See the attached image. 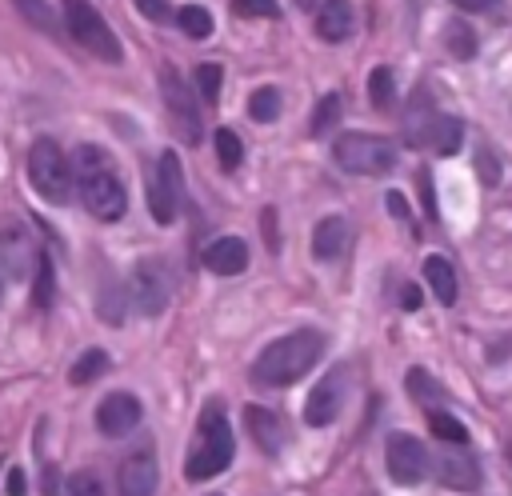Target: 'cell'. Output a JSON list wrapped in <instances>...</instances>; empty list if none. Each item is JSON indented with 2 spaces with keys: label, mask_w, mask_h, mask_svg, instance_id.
Instances as JSON below:
<instances>
[{
  "label": "cell",
  "mask_w": 512,
  "mask_h": 496,
  "mask_svg": "<svg viewBox=\"0 0 512 496\" xmlns=\"http://www.w3.org/2000/svg\"><path fill=\"white\" fill-rule=\"evenodd\" d=\"M72 172H76L80 204H84L96 220L112 224V220L124 216V208H128V192H124V184H120V176H116V168H112V160H108L104 148H96V144H80L76 156H72Z\"/></svg>",
  "instance_id": "obj_2"
},
{
  "label": "cell",
  "mask_w": 512,
  "mask_h": 496,
  "mask_svg": "<svg viewBox=\"0 0 512 496\" xmlns=\"http://www.w3.org/2000/svg\"><path fill=\"white\" fill-rule=\"evenodd\" d=\"M16 4V12L32 24V28H40V32H56V16H52V8L44 4V0H12Z\"/></svg>",
  "instance_id": "obj_33"
},
{
  "label": "cell",
  "mask_w": 512,
  "mask_h": 496,
  "mask_svg": "<svg viewBox=\"0 0 512 496\" xmlns=\"http://www.w3.org/2000/svg\"><path fill=\"white\" fill-rule=\"evenodd\" d=\"M28 480H24V468H8V480H4V492L8 496H24Z\"/></svg>",
  "instance_id": "obj_37"
},
{
  "label": "cell",
  "mask_w": 512,
  "mask_h": 496,
  "mask_svg": "<svg viewBox=\"0 0 512 496\" xmlns=\"http://www.w3.org/2000/svg\"><path fill=\"white\" fill-rule=\"evenodd\" d=\"M244 424H248V432H252V440H256V448H260L264 456H276V452L288 444V428H284V420H280L272 408L248 404V408H244Z\"/></svg>",
  "instance_id": "obj_16"
},
{
  "label": "cell",
  "mask_w": 512,
  "mask_h": 496,
  "mask_svg": "<svg viewBox=\"0 0 512 496\" xmlns=\"http://www.w3.org/2000/svg\"><path fill=\"white\" fill-rule=\"evenodd\" d=\"M476 164H480V180H484V184H496V180H500V160H492L488 148L476 152Z\"/></svg>",
  "instance_id": "obj_36"
},
{
  "label": "cell",
  "mask_w": 512,
  "mask_h": 496,
  "mask_svg": "<svg viewBox=\"0 0 512 496\" xmlns=\"http://www.w3.org/2000/svg\"><path fill=\"white\" fill-rule=\"evenodd\" d=\"M400 308H404V312H416V308H420V288H416V284H404V288H400Z\"/></svg>",
  "instance_id": "obj_39"
},
{
  "label": "cell",
  "mask_w": 512,
  "mask_h": 496,
  "mask_svg": "<svg viewBox=\"0 0 512 496\" xmlns=\"http://www.w3.org/2000/svg\"><path fill=\"white\" fill-rule=\"evenodd\" d=\"M456 8H464V12H488V8H496L500 0H452Z\"/></svg>",
  "instance_id": "obj_40"
},
{
  "label": "cell",
  "mask_w": 512,
  "mask_h": 496,
  "mask_svg": "<svg viewBox=\"0 0 512 496\" xmlns=\"http://www.w3.org/2000/svg\"><path fill=\"white\" fill-rule=\"evenodd\" d=\"M444 44L456 60H472L476 56V32L464 24V20H448L444 24Z\"/></svg>",
  "instance_id": "obj_24"
},
{
  "label": "cell",
  "mask_w": 512,
  "mask_h": 496,
  "mask_svg": "<svg viewBox=\"0 0 512 496\" xmlns=\"http://www.w3.org/2000/svg\"><path fill=\"white\" fill-rule=\"evenodd\" d=\"M248 116H252L256 124H272V120L280 116V88H272V84L256 88V92L248 96Z\"/></svg>",
  "instance_id": "obj_25"
},
{
  "label": "cell",
  "mask_w": 512,
  "mask_h": 496,
  "mask_svg": "<svg viewBox=\"0 0 512 496\" xmlns=\"http://www.w3.org/2000/svg\"><path fill=\"white\" fill-rule=\"evenodd\" d=\"M404 384H408V396H412L416 404H424L428 412H432V404H440V400H444V388H440L424 368H408Z\"/></svg>",
  "instance_id": "obj_23"
},
{
  "label": "cell",
  "mask_w": 512,
  "mask_h": 496,
  "mask_svg": "<svg viewBox=\"0 0 512 496\" xmlns=\"http://www.w3.org/2000/svg\"><path fill=\"white\" fill-rule=\"evenodd\" d=\"M348 248V220L344 216H324L312 228V256L316 260H336Z\"/></svg>",
  "instance_id": "obj_20"
},
{
  "label": "cell",
  "mask_w": 512,
  "mask_h": 496,
  "mask_svg": "<svg viewBox=\"0 0 512 496\" xmlns=\"http://www.w3.org/2000/svg\"><path fill=\"white\" fill-rule=\"evenodd\" d=\"M368 100H372V108H388L396 100V80H392V68L388 64L372 68V76H368Z\"/></svg>",
  "instance_id": "obj_29"
},
{
  "label": "cell",
  "mask_w": 512,
  "mask_h": 496,
  "mask_svg": "<svg viewBox=\"0 0 512 496\" xmlns=\"http://www.w3.org/2000/svg\"><path fill=\"white\" fill-rule=\"evenodd\" d=\"M136 4H140V12L148 20H164L168 16V0H136Z\"/></svg>",
  "instance_id": "obj_38"
},
{
  "label": "cell",
  "mask_w": 512,
  "mask_h": 496,
  "mask_svg": "<svg viewBox=\"0 0 512 496\" xmlns=\"http://www.w3.org/2000/svg\"><path fill=\"white\" fill-rule=\"evenodd\" d=\"M64 496H104V484L96 472H72L64 484Z\"/></svg>",
  "instance_id": "obj_34"
},
{
  "label": "cell",
  "mask_w": 512,
  "mask_h": 496,
  "mask_svg": "<svg viewBox=\"0 0 512 496\" xmlns=\"http://www.w3.org/2000/svg\"><path fill=\"white\" fill-rule=\"evenodd\" d=\"M424 280H428V288H432V296H436L440 304H456L460 284H456V268H452L444 256H428V260H424Z\"/></svg>",
  "instance_id": "obj_21"
},
{
  "label": "cell",
  "mask_w": 512,
  "mask_h": 496,
  "mask_svg": "<svg viewBox=\"0 0 512 496\" xmlns=\"http://www.w3.org/2000/svg\"><path fill=\"white\" fill-rule=\"evenodd\" d=\"M160 96H164V108H168V116H172L176 136L188 140V144H200V136H204L200 112H196V104H192L188 84H184V80L176 76V68H168V64H164V72H160Z\"/></svg>",
  "instance_id": "obj_10"
},
{
  "label": "cell",
  "mask_w": 512,
  "mask_h": 496,
  "mask_svg": "<svg viewBox=\"0 0 512 496\" xmlns=\"http://www.w3.org/2000/svg\"><path fill=\"white\" fill-rule=\"evenodd\" d=\"M140 416H144V408L132 392H108L96 408V428L104 436H128L140 424Z\"/></svg>",
  "instance_id": "obj_14"
},
{
  "label": "cell",
  "mask_w": 512,
  "mask_h": 496,
  "mask_svg": "<svg viewBox=\"0 0 512 496\" xmlns=\"http://www.w3.org/2000/svg\"><path fill=\"white\" fill-rule=\"evenodd\" d=\"M332 160L352 176H384L396 168V144L372 132H344L332 144Z\"/></svg>",
  "instance_id": "obj_5"
},
{
  "label": "cell",
  "mask_w": 512,
  "mask_h": 496,
  "mask_svg": "<svg viewBox=\"0 0 512 496\" xmlns=\"http://www.w3.org/2000/svg\"><path fill=\"white\" fill-rule=\"evenodd\" d=\"M204 268L216 272V276H240L248 268V244L240 236H220L204 248Z\"/></svg>",
  "instance_id": "obj_17"
},
{
  "label": "cell",
  "mask_w": 512,
  "mask_h": 496,
  "mask_svg": "<svg viewBox=\"0 0 512 496\" xmlns=\"http://www.w3.org/2000/svg\"><path fill=\"white\" fill-rule=\"evenodd\" d=\"M404 140L412 148H432L436 156H452L464 144V124L448 112H424V116H408L404 124Z\"/></svg>",
  "instance_id": "obj_8"
},
{
  "label": "cell",
  "mask_w": 512,
  "mask_h": 496,
  "mask_svg": "<svg viewBox=\"0 0 512 496\" xmlns=\"http://www.w3.org/2000/svg\"><path fill=\"white\" fill-rule=\"evenodd\" d=\"M104 372H108V352H104V348H88V352H80V356H76V364L68 368V380L80 388V384L100 380Z\"/></svg>",
  "instance_id": "obj_22"
},
{
  "label": "cell",
  "mask_w": 512,
  "mask_h": 496,
  "mask_svg": "<svg viewBox=\"0 0 512 496\" xmlns=\"http://www.w3.org/2000/svg\"><path fill=\"white\" fill-rule=\"evenodd\" d=\"M432 468H436V480L456 488V492H476L480 488V464H476V456H468L460 448H448V452L432 456Z\"/></svg>",
  "instance_id": "obj_15"
},
{
  "label": "cell",
  "mask_w": 512,
  "mask_h": 496,
  "mask_svg": "<svg viewBox=\"0 0 512 496\" xmlns=\"http://www.w3.org/2000/svg\"><path fill=\"white\" fill-rule=\"evenodd\" d=\"M192 80H196V92H200V100L204 104H216L220 100V80H224V68L220 64H196V72H192Z\"/></svg>",
  "instance_id": "obj_30"
},
{
  "label": "cell",
  "mask_w": 512,
  "mask_h": 496,
  "mask_svg": "<svg viewBox=\"0 0 512 496\" xmlns=\"http://www.w3.org/2000/svg\"><path fill=\"white\" fill-rule=\"evenodd\" d=\"M340 96L336 92H328V96H320V104H316V112H312V124H308V132L312 136H324V132H332L336 128V120H340Z\"/></svg>",
  "instance_id": "obj_31"
},
{
  "label": "cell",
  "mask_w": 512,
  "mask_h": 496,
  "mask_svg": "<svg viewBox=\"0 0 512 496\" xmlns=\"http://www.w3.org/2000/svg\"><path fill=\"white\" fill-rule=\"evenodd\" d=\"M44 492H48V496H60V488H56V468H52V464L44 468Z\"/></svg>",
  "instance_id": "obj_42"
},
{
  "label": "cell",
  "mask_w": 512,
  "mask_h": 496,
  "mask_svg": "<svg viewBox=\"0 0 512 496\" xmlns=\"http://www.w3.org/2000/svg\"><path fill=\"white\" fill-rule=\"evenodd\" d=\"M128 292H132V304L140 308V316H160L172 296V276H168L164 260H156V256L136 260V268L128 276Z\"/></svg>",
  "instance_id": "obj_9"
},
{
  "label": "cell",
  "mask_w": 512,
  "mask_h": 496,
  "mask_svg": "<svg viewBox=\"0 0 512 496\" xmlns=\"http://www.w3.org/2000/svg\"><path fill=\"white\" fill-rule=\"evenodd\" d=\"M316 36L328 44H340L352 36V4L348 0H324L316 12Z\"/></svg>",
  "instance_id": "obj_19"
},
{
  "label": "cell",
  "mask_w": 512,
  "mask_h": 496,
  "mask_svg": "<svg viewBox=\"0 0 512 496\" xmlns=\"http://www.w3.org/2000/svg\"><path fill=\"white\" fill-rule=\"evenodd\" d=\"M344 400H348V364H336V368L324 372L320 384L308 392V400H304V424L328 428V424L344 412Z\"/></svg>",
  "instance_id": "obj_11"
},
{
  "label": "cell",
  "mask_w": 512,
  "mask_h": 496,
  "mask_svg": "<svg viewBox=\"0 0 512 496\" xmlns=\"http://www.w3.org/2000/svg\"><path fill=\"white\" fill-rule=\"evenodd\" d=\"M388 212H392V216H400V220L408 216V204H404V196H400V192H388Z\"/></svg>",
  "instance_id": "obj_41"
},
{
  "label": "cell",
  "mask_w": 512,
  "mask_h": 496,
  "mask_svg": "<svg viewBox=\"0 0 512 496\" xmlns=\"http://www.w3.org/2000/svg\"><path fill=\"white\" fill-rule=\"evenodd\" d=\"M156 484H160V468L152 452H136L120 464V496H156Z\"/></svg>",
  "instance_id": "obj_18"
},
{
  "label": "cell",
  "mask_w": 512,
  "mask_h": 496,
  "mask_svg": "<svg viewBox=\"0 0 512 496\" xmlns=\"http://www.w3.org/2000/svg\"><path fill=\"white\" fill-rule=\"evenodd\" d=\"M72 180H76V172H72V160L60 152V144L52 136L32 140V148H28V184L48 204H68Z\"/></svg>",
  "instance_id": "obj_4"
},
{
  "label": "cell",
  "mask_w": 512,
  "mask_h": 496,
  "mask_svg": "<svg viewBox=\"0 0 512 496\" xmlns=\"http://www.w3.org/2000/svg\"><path fill=\"white\" fill-rule=\"evenodd\" d=\"M176 24H180V32L192 36V40H208V36H212V16H208V8H200V4H184V8L176 12Z\"/></svg>",
  "instance_id": "obj_26"
},
{
  "label": "cell",
  "mask_w": 512,
  "mask_h": 496,
  "mask_svg": "<svg viewBox=\"0 0 512 496\" xmlns=\"http://www.w3.org/2000/svg\"><path fill=\"white\" fill-rule=\"evenodd\" d=\"M428 448L408 436V432H392L388 436V476L396 484H420L428 476Z\"/></svg>",
  "instance_id": "obj_12"
},
{
  "label": "cell",
  "mask_w": 512,
  "mask_h": 496,
  "mask_svg": "<svg viewBox=\"0 0 512 496\" xmlns=\"http://www.w3.org/2000/svg\"><path fill=\"white\" fill-rule=\"evenodd\" d=\"M64 28L68 36L88 48L96 60H108V64H120L124 60V48L116 40V32L108 28V20L88 4V0H64Z\"/></svg>",
  "instance_id": "obj_6"
},
{
  "label": "cell",
  "mask_w": 512,
  "mask_h": 496,
  "mask_svg": "<svg viewBox=\"0 0 512 496\" xmlns=\"http://www.w3.org/2000/svg\"><path fill=\"white\" fill-rule=\"evenodd\" d=\"M52 296H56V272H52V260L40 252V264H36V272H32V304H36V308H48Z\"/></svg>",
  "instance_id": "obj_27"
},
{
  "label": "cell",
  "mask_w": 512,
  "mask_h": 496,
  "mask_svg": "<svg viewBox=\"0 0 512 496\" xmlns=\"http://www.w3.org/2000/svg\"><path fill=\"white\" fill-rule=\"evenodd\" d=\"M216 160H220L224 172H236V168H240L244 144H240V136H236L232 128H220V132H216Z\"/></svg>",
  "instance_id": "obj_32"
},
{
  "label": "cell",
  "mask_w": 512,
  "mask_h": 496,
  "mask_svg": "<svg viewBox=\"0 0 512 496\" xmlns=\"http://www.w3.org/2000/svg\"><path fill=\"white\" fill-rule=\"evenodd\" d=\"M428 428H432V436H440L448 444H468V428L452 412H444V408H432L428 412Z\"/></svg>",
  "instance_id": "obj_28"
},
{
  "label": "cell",
  "mask_w": 512,
  "mask_h": 496,
  "mask_svg": "<svg viewBox=\"0 0 512 496\" xmlns=\"http://www.w3.org/2000/svg\"><path fill=\"white\" fill-rule=\"evenodd\" d=\"M184 208V168H180V156L168 148L160 152L152 176H148V212L156 224H172Z\"/></svg>",
  "instance_id": "obj_7"
},
{
  "label": "cell",
  "mask_w": 512,
  "mask_h": 496,
  "mask_svg": "<svg viewBox=\"0 0 512 496\" xmlns=\"http://www.w3.org/2000/svg\"><path fill=\"white\" fill-rule=\"evenodd\" d=\"M232 8L240 16H280V4L276 0H232Z\"/></svg>",
  "instance_id": "obj_35"
},
{
  "label": "cell",
  "mask_w": 512,
  "mask_h": 496,
  "mask_svg": "<svg viewBox=\"0 0 512 496\" xmlns=\"http://www.w3.org/2000/svg\"><path fill=\"white\" fill-rule=\"evenodd\" d=\"M212 496H220V492H212Z\"/></svg>",
  "instance_id": "obj_44"
},
{
  "label": "cell",
  "mask_w": 512,
  "mask_h": 496,
  "mask_svg": "<svg viewBox=\"0 0 512 496\" xmlns=\"http://www.w3.org/2000/svg\"><path fill=\"white\" fill-rule=\"evenodd\" d=\"M0 264L12 280H24L36 264H40V248H36V236L24 228V224H4L0 228Z\"/></svg>",
  "instance_id": "obj_13"
},
{
  "label": "cell",
  "mask_w": 512,
  "mask_h": 496,
  "mask_svg": "<svg viewBox=\"0 0 512 496\" xmlns=\"http://www.w3.org/2000/svg\"><path fill=\"white\" fill-rule=\"evenodd\" d=\"M328 340L316 328H296L288 336H276L252 364V384L260 388H288L300 376H308L316 368V360L324 356Z\"/></svg>",
  "instance_id": "obj_1"
},
{
  "label": "cell",
  "mask_w": 512,
  "mask_h": 496,
  "mask_svg": "<svg viewBox=\"0 0 512 496\" xmlns=\"http://www.w3.org/2000/svg\"><path fill=\"white\" fill-rule=\"evenodd\" d=\"M300 4H304V8H308V0H300Z\"/></svg>",
  "instance_id": "obj_43"
},
{
  "label": "cell",
  "mask_w": 512,
  "mask_h": 496,
  "mask_svg": "<svg viewBox=\"0 0 512 496\" xmlns=\"http://www.w3.org/2000/svg\"><path fill=\"white\" fill-rule=\"evenodd\" d=\"M236 456V436L228 428V416H224V404L220 400H208L200 408V420H196V444L188 448V460H184V476L188 480H212L220 476Z\"/></svg>",
  "instance_id": "obj_3"
}]
</instances>
